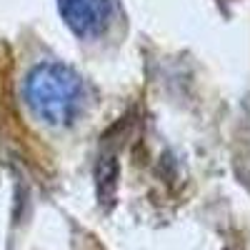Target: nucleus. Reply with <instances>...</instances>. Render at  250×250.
Here are the masks:
<instances>
[{
    "instance_id": "obj_1",
    "label": "nucleus",
    "mask_w": 250,
    "mask_h": 250,
    "mask_svg": "<svg viewBox=\"0 0 250 250\" xmlns=\"http://www.w3.org/2000/svg\"><path fill=\"white\" fill-rule=\"evenodd\" d=\"M25 100L38 120L53 128L70 125L83 105L80 78L58 62H40L25 80Z\"/></svg>"
},
{
    "instance_id": "obj_2",
    "label": "nucleus",
    "mask_w": 250,
    "mask_h": 250,
    "mask_svg": "<svg viewBox=\"0 0 250 250\" xmlns=\"http://www.w3.org/2000/svg\"><path fill=\"white\" fill-rule=\"evenodd\" d=\"M62 20L78 38H98L115 15V0H58Z\"/></svg>"
}]
</instances>
